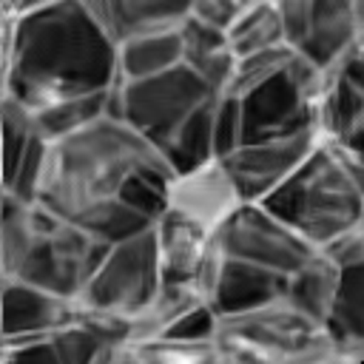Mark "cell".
Segmentation results:
<instances>
[{"instance_id":"cell-33","label":"cell","mask_w":364,"mask_h":364,"mask_svg":"<svg viewBox=\"0 0 364 364\" xmlns=\"http://www.w3.org/2000/svg\"><path fill=\"white\" fill-rule=\"evenodd\" d=\"M324 364H361V361H353V358H330V361H324Z\"/></svg>"},{"instance_id":"cell-4","label":"cell","mask_w":364,"mask_h":364,"mask_svg":"<svg viewBox=\"0 0 364 364\" xmlns=\"http://www.w3.org/2000/svg\"><path fill=\"white\" fill-rule=\"evenodd\" d=\"M276 219L293 228L316 250L364 222V193L341 168L321 136V145L264 202Z\"/></svg>"},{"instance_id":"cell-20","label":"cell","mask_w":364,"mask_h":364,"mask_svg":"<svg viewBox=\"0 0 364 364\" xmlns=\"http://www.w3.org/2000/svg\"><path fill=\"white\" fill-rule=\"evenodd\" d=\"M338 276H341V270L318 250L301 270H296L287 279L284 301L293 310H299L301 316H307L310 321H316L318 327H324L327 313H330L333 299H336Z\"/></svg>"},{"instance_id":"cell-22","label":"cell","mask_w":364,"mask_h":364,"mask_svg":"<svg viewBox=\"0 0 364 364\" xmlns=\"http://www.w3.org/2000/svg\"><path fill=\"white\" fill-rule=\"evenodd\" d=\"M205 304L193 284H162L159 293L148 301V307L131 321V344H148L165 338L191 310Z\"/></svg>"},{"instance_id":"cell-13","label":"cell","mask_w":364,"mask_h":364,"mask_svg":"<svg viewBox=\"0 0 364 364\" xmlns=\"http://www.w3.org/2000/svg\"><path fill=\"white\" fill-rule=\"evenodd\" d=\"M245 205L233 176L228 173L222 159H210L193 171L173 173L168 185V208L193 225H199L205 233L216 236V230Z\"/></svg>"},{"instance_id":"cell-15","label":"cell","mask_w":364,"mask_h":364,"mask_svg":"<svg viewBox=\"0 0 364 364\" xmlns=\"http://www.w3.org/2000/svg\"><path fill=\"white\" fill-rule=\"evenodd\" d=\"M91 14L102 23L108 37L119 46L136 37L179 31L188 20L191 3L171 0H91Z\"/></svg>"},{"instance_id":"cell-9","label":"cell","mask_w":364,"mask_h":364,"mask_svg":"<svg viewBox=\"0 0 364 364\" xmlns=\"http://www.w3.org/2000/svg\"><path fill=\"white\" fill-rule=\"evenodd\" d=\"M284 46L321 74L333 71L364 40V0H276Z\"/></svg>"},{"instance_id":"cell-31","label":"cell","mask_w":364,"mask_h":364,"mask_svg":"<svg viewBox=\"0 0 364 364\" xmlns=\"http://www.w3.org/2000/svg\"><path fill=\"white\" fill-rule=\"evenodd\" d=\"M321 253L341 270V267H350V264H358L364 262V222L341 236H336L333 242H327L321 247Z\"/></svg>"},{"instance_id":"cell-12","label":"cell","mask_w":364,"mask_h":364,"mask_svg":"<svg viewBox=\"0 0 364 364\" xmlns=\"http://www.w3.org/2000/svg\"><path fill=\"white\" fill-rule=\"evenodd\" d=\"M318 131L338 151L364 162V43L324 74Z\"/></svg>"},{"instance_id":"cell-11","label":"cell","mask_w":364,"mask_h":364,"mask_svg":"<svg viewBox=\"0 0 364 364\" xmlns=\"http://www.w3.org/2000/svg\"><path fill=\"white\" fill-rule=\"evenodd\" d=\"M318 145H321V131H310L287 139L239 145L222 162L233 176L245 205H262L279 185H284L301 168V162Z\"/></svg>"},{"instance_id":"cell-21","label":"cell","mask_w":364,"mask_h":364,"mask_svg":"<svg viewBox=\"0 0 364 364\" xmlns=\"http://www.w3.org/2000/svg\"><path fill=\"white\" fill-rule=\"evenodd\" d=\"M117 65H119V82L151 80L182 65L179 31H162V34H148V37L119 43Z\"/></svg>"},{"instance_id":"cell-7","label":"cell","mask_w":364,"mask_h":364,"mask_svg":"<svg viewBox=\"0 0 364 364\" xmlns=\"http://www.w3.org/2000/svg\"><path fill=\"white\" fill-rule=\"evenodd\" d=\"M219 97L188 65H176L159 77L119 82L108 97V117L128 122L156 151H162L179 128L208 102Z\"/></svg>"},{"instance_id":"cell-24","label":"cell","mask_w":364,"mask_h":364,"mask_svg":"<svg viewBox=\"0 0 364 364\" xmlns=\"http://www.w3.org/2000/svg\"><path fill=\"white\" fill-rule=\"evenodd\" d=\"M108 97H111V91L82 97V100H71V102H60L54 108L31 114V117H34V125H37L40 136L48 139V142H57V139H65V136L88 128L100 117H105L108 114Z\"/></svg>"},{"instance_id":"cell-16","label":"cell","mask_w":364,"mask_h":364,"mask_svg":"<svg viewBox=\"0 0 364 364\" xmlns=\"http://www.w3.org/2000/svg\"><path fill=\"white\" fill-rule=\"evenodd\" d=\"M287 279L290 276H282L276 270H267V267L225 256L222 273H219V284H216L213 296L208 299V307L216 313V318L264 307L270 301L284 299Z\"/></svg>"},{"instance_id":"cell-10","label":"cell","mask_w":364,"mask_h":364,"mask_svg":"<svg viewBox=\"0 0 364 364\" xmlns=\"http://www.w3.org/2000/svg\"><path fill=\"white\" fill-rule=\"evenodd\" d=\"M219 250L282 276L301 270L318 250L262 205H242L213 236Z\"/></svg>"},{"instance_id":"cell-25","label":"cell","mask_w":364,"mask_h":364,"mask_svg":"<svg viewBox=\"0 0 364 364\" xmlns=\"http://www.w3.org/2000/svg\"><path fill=\"white\" fill-rule=\"evenodd\" d=\"M3 185H9L23 159L28 156V151L34 148V142L40 139V131L34 125L31 111H26L20 102H14L11 97H3Z\"/></svg>"},{"instance_id":"cell-1","label":"cell","mask_w":364,"mask_h":364,"mask_svg":"<svg viewBox=\"0 0 364 364\" xmlns=\"http://www.w3.org/2000/svg\"><path fill=\"white\" fill-rule=\"evenodd\" d=\"M3 97L40 114L119 85L117 43L82 0L0 3Z\"/></svg>"},{"instance_id":"cell-26","label":"cell","mask_w":364,"mask_h":364,"mask_svg":"<svg viewBox=\"0 0 364 364\" xmlns=\"http://www.w3.org/2000/svg\"><path fill=\"white\" fill-rule=\"evenodd\" d=\"M145 364H225L222 353L213 338L208 341H179V338H159L139 344Z\"/></svg>"},{"instance_id":"cell-18","label":"cell","mask_w":364,"mask_h":364,"mask_svg":"<svg viewBox=\"0 0 364 364\" xmlns=\"http://www.w3.org/2000/svg\"><path fill=\"white\" fill-rule=\"evenodd\" d=\"M324 333L341 358L364 361V262L341 267Z\"/></svg>"},{"instance_id":"cell-3","label":"cell","mask_w":364,"mask_h":364,"mask_svg":"<svg viewBox=\"0 0 364 364\" xmlns=\"http://www.w3.org/2000/svg\"><path fill=\"white\" fill-rule=\"evenodd\" d=\"M0 210V276L77 299L111 250V245L40 202H20L3 193Z\"/></svg>"},{"instance_id":"cell-30","label":"cell","mask_w":364,"mask_h":364,"mask_svg":"<svg viewBox=\"0 0 364 364\" xmlns=\"http://www.w3.org/2000/svg\"><path fill=\"white\" fill-rule=\"evenodd\" d=\"M247 0H193L191 3V17L216 28V31H230L239 14L245 11Z\"/></svg>"},{"instance_id":"cell-5","label":"cell","mask_w":364,"mask_h":364,"mask_svg":"<svg viewBox=\"0 0 364 364\" xmlns=\"http://www.w3.org/2000/svg\"><path fill=\"white\" fill-rule=\"evenodd\" d=\"M213 341L225 364H324L338 358L324 327L284 299L247 313L219 316Z\"/></svg>"},{"instance_id":"cell-6","label":"cell","mask_w":364,"mask_h":364,"mask_svg":"<svg viewBox=\"0 0 364 364\" xmlns=\"http://www.w3.org/2000/svg\"><path fill=\"white\" fill-rule=\"evenodd\" d=\"M321 94L324 74L293 51L290 60L270 80H264L250 94L236 100L242 119L239 145L287 139L318 131Z\"/></svg>"},{"instance_id":"cell-14","label":"cell","mask_w":364,"mask_h":364,"mask_svg":"<svg viewBox=\"0 0 364 364\" xmlns=\"http://www.w3.org/2000/svg\"><path fill=\"white\" fill-rule=\"evenodd\" d=\"M3 287V338L14 336H51L74 321V299L34 287L28 282L0 276Z\"/></svg>"},{"instance_id":"cell-23","label":"cell","mask_w":364,"mask_h":364,"mask_svg":"<svg viewBox=\"0 0 364 364\" xmlns=\"http://www.w3.org/2000/svg\"><path fill=\"white\" fill-rule=\"evenodd\" d=\"M230 48L236 60L273 51L284 46V28H282V14L276 0H247L245 11L228 31Z\"/></svg>"},{"instance_id":"cell-32","label":"cell","mask_w":364,"mask_h":364,"mask_svg":"<svg viewBox=\"0 0 364 364\" xmlns=\"http://www.w3.org/2000/svg\"><path fill=\"white\" fill-rule=\"evenodd\" d=\"M105 364H145V358H142L139 344L122 341V344H114V347L108 350V361H105Z\"/></svg>"},{"instance_id":"cell-28","label":"cell","mask_w":364,"mask_h":364,"mask_svg":"<svg viewBox=\"0 0 364 364\" xmlns=\"http://www.w3.org/2000/svg\"><path fill=\"white\" fill-rule=\"evenodd\" d=\"M3 364H63L51 336H14L0 344Z\"/></svg>"},{"instance_id":"cell-8","label":"cell","mask_w":364,"mask_h":364,"mask_svg":"<svg viewBox=\"0 0 364 364\" xmlns=\"http://www.w3.org/2000/svg\"><path fill=\"white\" fill-rule=\"evenodd\" d=\"M159 287L162 276L156 259V239L151 228L134 239L111 245V250L105 253L94 276L85 282L74 304L82 310L134 321L159 293Z\"/></svg>"},{"instance_id":"cell-17","label":"cell","mask_w":364,"mask_h":364,"mask_svg":"<svg viewBox=\"0 0 364 364\" xmlns=\"http://www.w3.org/2000/svg\"><path fill=\"white\" fill-rule=\"evenodd\" d=\"M154 239L162 284H193L213 236L191 219L165 210L154 225Z\"/></svg>"},{"instance_id":"cell-29","label":"cell","mask_w":364,"mask_h":364,"mask_svg":"<svg viewBox=\"0 0 364 364\" xmlns=\"http://www.w3.org/2000/svg\"><path fill=\"white\" fill-rule=\"evenodd\" d=\"M242 142V119H239V102L230 97H219L216 105V122H213V148L216 159H225L233 154Z\"/></svg>"},{"instance_id":"cell-19","label":"cell","mask_w":364,"mask_h":364,"mask_svg":"<svg viewBox=\"0 0 364 364\" xmlns=\"http://www.w3.org/2000/svg\"><path fill=\"white\" fill-rule=\"evenodd\" d=\"M179 40H182V65H188L216 94H222L239 63L230 48L228 34L193 20L188 11V20L179 28Z\"/></svg>"},{"instance_id":"cell-2","label":"cell","mask_w":364,"mask_h":364,"mask_svg":"<svg viewBox=\"0 0 364 364\" xmlns=\"http://www.w3.org/2000/svg\"><path fill=\"white\" fill-rule=\"evenodd\" d=\"M165 156L117 117H100L88 128L48 145L37 202L68 222L122 202L125 188Z\"/></svg>"},{"instance_id":"cell-27","label":"cell","mask_w":364,"mask_h":364,"mask_svg":"<svg viewBox=\"0 0 364 364\" xmlns=\"http://www.w3.org/2000/svg\"><path fill=\"white\" fill-rule=\"evenodd\" d=\"M51 341L63 364H94L100 353L108 347V341H102L94 330L82 327L80 321H71L51 333Z\"/></svg>"}]
</instances>
